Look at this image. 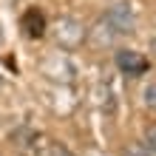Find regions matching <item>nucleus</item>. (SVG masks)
Masks as SVG:
<instances>
[{"instance_id":"20e7f679","label":"nucleus","mask_w":156,"mask_h":156,"mask_svg":"<svg viewBox=\"0 0 156 156\" xmlns=\"http://www.w3.org/2000/svg\"><path fill=\"white\" fill-rule=\"evenodd\" d=\"M85 40H91L97 45V48H114L116 40H119V34L114 31V26L105 20V17H97L94 23H91V29L85 34Z\"/></svg>"},{"instance_id":"0eeeda50","label":"nucleus","mask_w":156,"mask_h":156,"mask_svg":"<svg viewBox=\"0 0 156 156\" xmlns=\"http://www.w3.org/2000/svg\"><path fill=\"white\" fill-rule=\"evenodd\" d=\"M142 105L156 114V80H148V82H145V88H142Z\"/></svg>"},{"instance_id":"7ed1b4c3","label":"nucleus","mask_w":156,"mask_h":156,"mask_svg":"<svg viewBox=\"0 0 156 156\" xmlns=\"http://www.w3.org/2000/svg\"><path fill=\"white\" fill-rule=\"evenodd\" d=\"M148 57L139 51H133V48H119L116 51V68L122 71L125 77H142V74H148Z\"/></svg>"},{"instance_id":"39448f33","label":"nucleus","mask_w":156,"mask_h":156,"mask_svg":"<svg viewBox=\"0 0 156 156\" xmlns=\"http://www.w3.org/2000/svg\"><path fill=\"white\" fill-rule=\"evenodd\" d=\"M20 29H23V34L29 40H40L43 34H45V14L40 12L37 6L26 9L23 17H20Z\"/></svg>"},{"instance_id":"423d86ee","label":"nucleus","mask_w":156,"mask_h":156,"mask_svg":"<svg viewBox=\"0 0 156 156\" xmlns=\"http://www.w3.org/2000/svg\"><path fill=\"white\" fill-rule=\"evenodd\" d=\"M31 156H71V151L60 142H45L43 139L37 145H31Z\"/></svg>"},{"instance_id":"f257e3e1","label":"nucleus","mask_w":156,"mask_h":156,"mask_svg":"<svg viewBox=\"0 0 156 156\" xmlns=\"http://www.w3.org/2000/svg\"><path fill=\"white\" fill-rule=\"evenodd\" d=\"M85 34H88L85 23H80L77 17H71V14L57 17V20H54V26H51V37H54V43H57L62 51H74V48H80V45L85 43Z\"/></svg>"},{"instance_id":"6e6552de","label":"nucleus","mask_w":156,"mask_h":156,"mask_svg":"<svg viewBox=\"0 0 156 156\" xmlns=\"http://www.w3.org/2000/svg\"><path fill=\"white\" fill-rule=\"evenodd\" d=\"M142 145H145L148 153H156V122L148 125V131H145V136H142Z\"/></svg>"},{"instance_id":"f03ea898","label":"nucleus","mask_w":156,"mask_h":156,"mask_svg":"<svg viewBox=\"0 0 156 156\" xmlns=\"http://www.w3.org/2000/svg\"><path fill=\"white\" fill-rule=\"evenodd\" d=\"M102 17L114 26V31L119 34V37L133 34V29H136V14H133V9L128 6V3H114V6H108Z\"/></svg>"},{"instance_id":"1a4fd4ad","label":"nucleus","mask_w":156,"mask_h":156,"mask_svg":"<svg viewBox=\"0 0 156 156\" xmlns=\"http://www.w3.org/2000/svg\"><path fill=\"white\" fill-rule=\"evenodd\" d=\"M151 51H153V57H156V34H153V40H151Z\"/></svg>"}]
</instances>
